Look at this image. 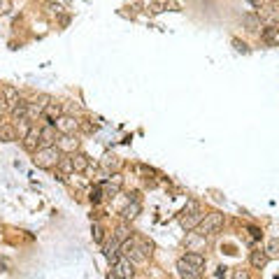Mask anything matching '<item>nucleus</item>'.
I'll return each mask as SVG.
<instances>
[{
    "instance_id": "nucleus-17",
    "label": "nucleus",
    "mask_w": 279,
    "mask_h": 279,
    "mask_svg": "<svg viewBox=\"0 0 279 279\" xmlns=\"http://www.w3.org/2000/svg\"><path fill=\"white\" fill-rule=\"evenodd\" d=\"M0 95L5 98V105H7V107H12V105H16V102L21 100V98H19V91L14 89L12 84H5V86L0 89Z\"/></svg>"
},
{
    "instance_id": "nucleus-32",
    "label": "nucleus",
    "mask_w": 279,
    "mask_h": 279,
    "mask_svg": "<svg viewBox=\"0 0 279 279\" xmlns=\"http://www.w3.org/2000/svg\"><path fill=\"white\" fill-rule=\"evenodd\" d=\"M79 130H84V133H93V130H98V126H95V123H89V121H79Z\"/></svg>"
},
{
    "instance_id": "nucleus-22",
    "label": "nucleus",
    "mask_w": 279,
    "mask_h": 279,
    "mask_svg": "<svg viewBox=\"0 0 279 279\" xmlns=\"http://www.w3.org/2000/svg\"><path fill=\"white\" fill-rule=\"evenodd\" d=\"M26 109H28V100H19L16 105H12V107H9V112H12V119H14V121L26 119Z\"/></svg>"
},
{
    "instance_id": "nucleus-5",
    "label": "nucleus",
    "mask_w": 279,
    "mask_h": 279,
    "mask_svg": "<svg viewBox=\"0 0 279 279\" xmlns=\"http://www.w3.org/2000/svg\"><path fill=\"white\" fill-rule=\"evenodd\" d=\"M112 273L121 279H133V275H135V263L128 261L126 256H119V259L112 263Z\"/></svg>"
},
{
    "instance_id": "nucleus-10",
    "label": "nucleus",
    "mask_w": 279,
    "mask_h": 279,
    "mask_svg": "<svg viewBox=\"0 0 279 279\" xmlns=\"http://www.w3.org/2000/svg\"><path fill=\"white\" fill-rule=\"evenodd\" d=\"M100 168L105 170V175H114V172H119L123 168V161L116 154H105L100 161Z\"/></svg>"
},
{
    "instance_id": "nucleus-11",
    "label": "nucleus",
    "mask_w": 279,
    "mask_h": 279,
    "mask_svg": "<svg viewBox=\"0 0 279 279\" xmlns=\"http://www.w3.org/2000/svg\"><path fill=\"white\" fill-rule=\"evenodd\" d=\"M56 140H58V133H56L54 126H51V123H42L40 126V144L42 147H51V144H56Z\"/></svg>"
},
{
    "instance_id": "nucleus-25",
    "label": "nucleus",
    "mask_w": 279,
    "mask_h": 279,
    "mask_svg": "<svg viewBox=\"0 0 279 279\" xmlns=\"http://www.w3.org/2000/svg\"><path fill=\"white\" fill-rule=\"evenodd\" d=\"M33 126H35V123H30L28 119H19V123L14 126V128H16V133H19V140H23V137L28 135V130L33 128Z\"/></svg>"
},
{
    "instance_id": "nucleus-2",
    "label": "nucleus",
    "mask_w": 279,
    "mask_h": 279,
    "mask_svg": "<svg viewBox=\"0 0 279 279\" xmlns=\"http://www.w3.org/2000/svg\"><path fill=\"white\" fill-rule=\"evenodd\" d=\"M63 158L61 149L56 147V144H51V147H40V149L33 154V163L40 168V170H56V165H58V161Z\"/></svg>"
},
{
    "instance_id": "nucleus-3",
    "label": "nucleus",
    "mask_w": 279,
    "mask_h": 279,
    "mask_svg": "<svg viewBox=\"0 0 279 279\" xmlns=\"http://www.w3.org/2000/svg\"><path fill=\"white\" fill-rule=\"evenodd\" d=\"M224 214H219V212H210V214H205V219L198 224L196 228V235L200 238H212V235H217L221 228H224Z\"/></svg>"
},
{
    "instance_id": "nucleus-24",
    "label": "nucleus",
    "mask_w": 279,
    "mask_h": 279,
    "mask_svg": "<svg viewBox=\"0 0 279 279\" xmlns=\"http://www.w3.org/2000/svg\"><path fill=\"white\" fill-rule=\"evenodd\" d=\"M91 235H93L95 245H102V242H105V228H102V224L93 221V226H91Z\"/></svg>"
},
{
    "instance_id": "nucleus-6",
    "label": "nucleus",
    "mask_w": 279,
    "mask_h": 279,
    "mask_svg": "<svg viewBox=\"0 0 279 279\" xmlns=\"http://www.w3.org/2000/svg\"><path fill=\"white\" fill-rule=\"evenodd\" d=\"M121 186H123V177L119 175V172H114V175H107V179L100 184V189H102V196L105 198H114L119 191H121Z\"/></svg>"
},
{
    "instance_id": "nucleus-16",
    "label": "nucleus",
    "mask_w": 279,
    "mask_h": 279,
    "mask_svg": "<svg viewBox=\"0 0 279 279\" xmlns=\"http://www.w3.org/2000/svg\"><path fill=\"white\" fill-rule=\"evenodd\" d=\"M63 114V107H61V102H49L47 107H44V112H42V119H44V121L47 123H54L56 119H58V116Z\"/></svg>"
},
{
    "instance_id": "nucleus-29",
    "label": "nucleus",
    "mask_w": 279,
    "mask_h": 279,
    "mask_svg": "<svg viewBox=\"0 0 279 279\" xmlns=\"http://www.w3.org/2000/svg\"><path fill=\"white\" fill-rule=\"evenodd\" d=\"M196 210H200V205H198V200H189V203H186V207L182 210V217H189V214H193Z\"/></svg>"
},
{
    "instance_id": "nucleus-19",
    "label": "nucleus",
    "mask_w": 279,
    "mask_h": 279,
    "mask_svg": "<svg viewBox=\"0 0 279 279\" xmlns=\"http://www.w3.org/2000/svg\"><path fill=\"white\" fill-rule=\"evenodd\" d=\"M242 26H245L247 30H252V33L261 30V19H259V14H256V12L242 14Z\"/></svg>"
},
{
    "instance_id": "nucleus-23",
    "label": "nucleus",
    "mask_w": 279,
    "mask_h": 279,
    "mask_svg": "<svg viewBox=\"0 0 279 279\" xmlns=\"http://www.w3.org/2000/svg\"><path fill=\"white\" fill-rule=\"evenodd\" d=\"M56 170L61 172V175H75V168H72V161H70L68 154H63V158L56 165Z\"/></svg>"
},
{
    "instance_id": "nucleus-4",
    "label": "nucleus",
    "mask_w": 279,
    "mask_h": 279,
    "mask_svg": "<svg viewBox=\"0 0 279 279\" xmlns=\"http://www.w3.org/2000/svg\"><path fill=\"white\" fill-rule=\"evenodd\" d=\"M51 126L56 128L58 135H75L77 130H79V119L72 114H61Z\"/></svg>"
},
{
    "instance_id": "nucleus-35",
    "label": "nucleus",
    "mask_w": 279,
    "mask_h": 279,
    "mask_svg": "<svg viewBox=\"0 0 279 279\" xmlns=\"http://www.w3.org/2000/svg\"><path fill=\"white\" fill-rule=\"evenodd\" d=\"M233 44H235V49H238V51H245V54L249 51V47H247L242 40H233Z\"/></svg>"
},
{
    "instance_id": "nucleus-36",
    "label": "nucleus",
    "mask_w": 279,
    "mask_h": 279,
    "mask_svg": "<svg viewBox=\"0 0 279 279\" xmlns=\"http://www.w3.org/2000/svg\"><path fill=\"white\" fill-rule=\"evenodd\" d=\"M249 233H252V238L261 240L263 238V233H261V228H256V226H249Z\"/></svg>"
},
{
    "instance_id": "nucleus-31",
    "label": "nucleus",
    "mask_w": 279,
    "mask_h": 279,
    "mask_svg": "<svg viewBox=\"0 0 279 279\" xmlns=\"http://www.w3.org/2000/svg\"><path fill=\"white\" fill-rule=\"evenodd\" d=\"M33 102H37V105H40V107L44 109V107H47V105H49V102H51V95H47V93H40V95H37V98H35Z\"/></svg>"
},
{
    "instance_id": "nucleus-27",
    "label": "nucleus",
    "mask_w": 279,
    "mask_h": 279,
    "mask_svg": "<svg viewBox=\"0 0 279 279\" xmlns=\"http://www.w3.org/2000/svg\"><path fill=\"white\" fill-rule=\"evenodd\" d=\"M89 198H91V203H93V205H100V203H102V198H105V196H102V189H100V184H98V186H93V189H91Z\"/></svg>"
},
{
    "instance_id": "nucleus-28",
    "label": "nucleus",
    "mask_w": 279,
    "mask_h": 279,
    "mask_svg": "<svg viewBox=\"0 0 279 279\" xmlns=\"http://www.w3.org/2000/svg\"><path fill=\"white\" fill-rule=\"evenodd\" d=\"M161 5H163V9H168V12H182V5H179L177 0H163Z\"/></svg>"
},
{
    "instance_id": "nucleus-9",
    "label": "nucleus",
    "mask_w": 279,
    "mask_h": 279,
    "mask_svg": "<svg viewBox=\"0 0 279 279\" xmlns=\"http://www.w3.org/2000/svg\"><path fill=\"white\" fill-rule=\"evenodd\" d=\"M21 144H23V149L28 151V154H35V151L40 149V126H33V128L28 130V135L21 140Z\"/></svg>"
},
{
    "instance_id": "nucleus-37",
    "label": "nucleus",
    "mask_w": 279,
    "mask_h": 279,
    "mask_svg": "<svg viewBox=\"0 0 279 279\" xmlns=\"http://www.w3.org/2000/svg\"><path fill=\"white\" fill-rule=\"evenodd\" d=\"M249 5H252L254 9H261V7L266 5V0H249Z\"/></svg>"
},
{
    "instance_id": "nucleus-7",
    "label": "nucleus",
    "mask_w": 279,
    "mask_h": 279,
    "mask_svg": "<svg viewBox=\"0 0 279 279\" xmlns=\"http://www.w3.org/2000/svg\"><path fill=\"white\" fill-rule=\"evenodd\" d=\"M102 256H105L109 263H114V261L121 256V240L116 238V235H112L109 240L102 242Z\"/></svg>"
},
{
    "instance_id": "nucleus-13",
    "label": "nucleus",
    "mask_w": 279,
    "mask_h": 279,
    "mask_svg": "<svg viewBox=\"0 0 279 279\" xmlns=\"http://www.w3.org/2000/svg\"><path fill=\"white\" fill-rule=\"evenodd\" d=\"M177 270H179V277L182 279H203V270L189 266V263H184L182 259L177 261Z\"/></svg>"
},
{
    "instance_id": "nucleus-40",
    "label": "nucleus",
    "mask_w": 279,
    "mask_h": 279,
    "mask_svg": "<svg viewBox=\"0 0 279 279\" xmlns=\"http://www.w3.org/2000/svg\"><path fill=\"white\" fill-rule=\"evenodd\" d=\"M0 123H2V119H0Z\"/></svg>"
},
{
    "instance_id": "nucleus-26",
    "label": "nucleus",
    "mask_w": 279,
    "mask_h": 279,
    "mask_svg": "<svg viewBox=\"0 0 279 279\" xmlns=\"http://www.w3.org/2000/svg\"><path fill=\"white\" fill-rule=\"evenodd\" d=\"M261 37H263L266 42H270V44H273V42L277 40V28H275V26L263 28V30H261Z\"/></svg>"
},
{
    "instance_id": "nucleus-1",
    "label": "nucleus",
    "mask_w": 279,
    "mask_h": 279,
    "mask_svg": "<svg viewBox=\"0 0 279 279\" xmlns=\"http://www.w3.org/2000/svg\"><path fill=\"white\" fill-rule=\"evenodd\" d=\"M121 256H126L133 263H144L151 256V245L144 238H140V235L128 238L121 242Z\"/></svg>"
},
{
    "instance_id": "nucleus-39",
    "label": "nucleus",
    "mask_w": 279,
    "mask_h": 279,
    "mask_svg": "<svg viewBox=\"0 0 279 279\" xmlns=\"http://www.w3.org/2000/svg\"><path fill=\"white\" fill-rule=\"evenodd\" d=\"M107 279H121V277H116L114 273H109V275H107Z\"/></svg>"
},
{
    "instance_id": "nucleus-12",
    "label": "nucleus",
    "mask_w": 279,
    "mask_h": 279,
    "mask_svg": "<svg viewBox=\"0 0 279 279\" xmlns=\"http://www.w3.org/2000/svg\"><path fill=\"white\" fill-rule=\"evenodd\" d=\"M70 161H72V168H75L77 175L86 172V170H89V165H91V158L86 156V154H82V151H75V154H70Z\"/></svg>"
},
{
    "instance_id": "nucleus-14",
    "label": "nucleus",
    "mask_w": 279,
    "mask_h": 279,
    "mask_svg": "<svg viewBox=\"0 0 279 279\" xmlns=\"http://www.w3.org/2000/svg\"><path fill=\"white\" fill-rule=\"evenodd\" d=\"M203 219H205V212L203 210H196L193 214H189V217L179 219V224H182V228H184V231H196L198 224H200Z\"/></svg>"
},
{
    "instance_id": "nucleus-33",
    "label": "nucleus",
    "mask_w": 279,
    "mask_h": 279,
    "mask_svg": "<svg viewBox=\"0 0 279 279\" xmlns=\"http://www.w3.org/2000/svg\"><path fill=\"white\" fill-rule=\"evenodd\" d=\"M9 9H12V0H0V16L9 14Z\"/></svg>"
},
{
    "instance_id": "nucleus-8",
    "label": "nucleus",
    "mask_w": 279,
    "mask_h": 279,
    "mask_svg": "<svg viewBox=\"0 0 279 279\" xmlns=\"http://www.w3.org/2000/svg\"><path fill=\"white\" fill-rule=\"evenodd\" d=\"M56 147L61 149V154H75V151H79V137L75 135H61L58 140H56Z\"/></svg>"
},
{
    "instance_id": "nucleus-20",
    "label": "nucleus",
    "mask_w": 279,
    "mask_h": 279,
    "mask_svg": "<svg viewBox=\"0 0 279 279\" xmlns=\"http://www.w3.org/2000/svg\"><path fill=\"white\" fill-rule=\"evenodd\" d=\"M182 261H184V263H189V266H193V268H198V270H203V268H205V256L200 252L186 254V256H182Z\"/></svg>"
},
{
    "instance_id": "nucleus-30",
    "label": "nucleus",
    "mask_w": 279,
    "mask_h": 279,
    "mask_svg": "<svg viewBox=\"0 0 279 279\" xmlns=\"http://www.w3.org/2000/svg\"><path fill=\"white\" fill-rule=\"evenodd\" d=\"M231 279H252V275H249V270H245V268H235Z\"/></svg>"
},
{
    "instance_id": "nucleus-38",
    "label": "nucleus",
    "mask_w": 279,
    "mask_h": 279,
    "mask_svg": "<svg viewBox=\"0 0 279 279\" xmlns=\"http://www.w3.org/2000/svg\"><path fill=\"white\" fill-rule=\"evenodd\" d=\"M5 268H7V266H5V261H0V273H5Z\"/></svg>"
},
{
    "instance_id": "nucleus-21",
    "label": "nucleus",
    "mask_w": 279,
    "mask_h": 279,
    "mask_svg": "<svg viewBox=\"0 0 279 279\" xmlns=\"http://www.w3.org/2000/svg\"><path fill=\"white\" fill-rule=\"evenodd\" d=\"M140 210H142V205H140V203H130V205H126V207L121 210L123 221H133V219H137Z\"/></svg>"
},
{
    "instance_id": "nucleus-34",
    "label": "nucleus",
    "mask_w": 279,
    "mask_h": 279,
    "mask_svg": "<svg viewBox=\"0 0 279 279\" xmlns=\"http://www.w3.org/2000/svg\"><path fill=\"white\" fill-rule=\"evenodd\" d=\"M266 252H268V254H277V252H279V240H273V242L268 245Z\"/></svg>"
},
{
    "instance_id": "nucleus-18",
    "label": "nucleus",
    "mask_w": 279,
    "mask_h": 279,
    "mask_svg": "<svg viewBox=\"0 0 279 279\" xmlns=\"http://www.w3.org/2000/svg\"><path fill=\"white\" fill-rule=\"evenodd\" d=\"M19 140V133L12 123H0V142H16Z\"/></svg>"
},
{
    "instance_id": "nucleus-15",
    "label": "nucleus",
    "mask_w": 279,
    "mask_h": 279,
    "mask_svg": "<svg viewBox=\"0 0 279 279\" xmlns=\"http://www.w3.org/2000/svg\"><path fill=\"white\" fill-rule=\"evenodd\" d=\"M268 261H270V254H268L266 249H254V252L249 254V266L256 268V270L266 268V266H268Z\"/></svg>"
}]
</instances>
